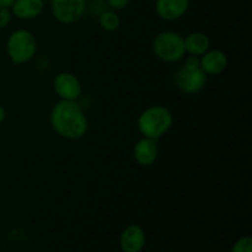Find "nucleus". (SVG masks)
Returning a JSON list of instances; mask_svg holds the SVG:
<instances>
[{"label":"nucleus","instance_id":"nucleus-1","mask_svg":"<svg viewBox=\"0 0 252 252\" xmlns=\"http://www.w3.org/2000/svg\"><path fill=\"white\" fill-rule=\"evenodd\" d=\"M49 122L57 134L69 140L80 139L89 129L85 111L76 101L57 102L51 110Z\"/></svg>","mask_w":252,"mask_h":252},{"label":"nucleus","instance_id":"nucleus-2","mask_svg":"<svg viewBox=\"0 0 252 252\" xmlns=\"http://www.w3.org/2000/svg\"><path fill=\"white\" fill-rule=\"evenodd\" d=\"M174 117L169 108L164 106H150L138 117V129L143 137L158 140L171 128Z\"/></svg>","mask_w":252,"mask_h":252},{"label":"nucleus","instance_id":"nucleus-3","mask_svg":"<svg viewBox=\"0 0 252 252\" xmlns=\"http://www.w3.org/2000/svg\"><path fill=\"white\" fill-rule=\"evenodd\" d=\"M208 75L199 66V57L189 56L174 76L175 85L187 95H193L203 90Z\"/></svg>","mask_w":252,"mask_h":252},{"label":"nucleus","instance_id":"nucleus-4","mask_svg":"<svg viewBox=\"0 0 252 252\" xmlns=\"http://www.w3.org/2000/svg\"><path fill=\"white\" fill-rule=\"evenodd\" d=\"M6 53L16 65L29 63L37 53V41L31 31L20 29L10 33L6 39Z\"/></svg>","mask_w":252,"mask_h":252},{"label":"nucleus","instance_id":"nucleus-5","mask_svg":"<svg viewBox=\"0 0 252 252\" xmlns=\"http://www.w3.org/2000/svg\"><path fill=\"white\" fill-rule=\"evenodd\" d=\"M154 54L165 63H177L186 56L184 37L175 31H162L153 39Z\"/></svg>","mask_w":252,"mask_h":252},{"label":"nucleus","instance_id":"nucleus-6","mask_svg":"<svg viewBox=\"0 0 252 252\" xmlns=\"http://www.w3.org/2000/svg\"><path fill=\"white\" fill-rule=\"evenodd\" d=\"M88 0H51L52 15L63 25L79 21L86 12Z\"/></svg>","mask_w":252,"mask_h":252},{"label":"nucleus","instance_id":"nucleus-7","mask_svg":"<svg viewBox=\"0 0 252 252\" xmlns=\"http://www.w3.org/2000/svg\"><path fill=\"white\" fill-rule=\"evenodd\" d=\"M53 90L61 100L78 101L83 93V85L78 76L73 73L62 71L54 78Z\"/></svg>","mask_w":252,"mask_h":252},{"label":"nucleus","instance_id":"nucleus-8","mask_svg":"<svg viewBox=\"0 0 252 252\" xmlns=\"http://www.w3.org/2000/svg\"><path fill=\"white\" fill-rule=\"evenodd\" d=\"M189 9V0H155V12L165 21H177Z\"/></svg>","mask_w":252,"mask_h":252},{"label":"nucleus","instance_id":"nucleus-9","mask_svg":"<svg viewBox=\"0 0 252 252\" xmlns=\"http://www.w3.org/2000/svg\"><path fill=\"white\" fill-rule=\"evenodd\" d=\"M159 157V147L155 139L142 137L133 148V158L140 166H152Z\"/></svg>","mask_w":252,"mask_h":252},{"label":"nucleus","instance_id":"nucleus-10","mask_svg":"<svg viewBox=\"0 0 252 252\" xmlns=\"http://www.w3.org/2000/svg\"><path fill=\"white\" fill-rule=\"evenodd\" d=\"M228 56L220 49H211L199 57V66L207 75H219L228 68Z\"/></svg>","mask_w":252,"mask_h":252},{"label":"nucleus","instance_id":"nucleus-11","mask_svg":"<svg viewBox=\"0 0 252 252\" xmlns=\"http://www.w3.org/2000/svg\"><path fill=\"white\" fill-rule=\"evenodd\" d=\"M120 246L123 252H140L145 246L144 229L137 224L125 228L120 236Z\"/></svg>","mask_w":252,"mask_h":252},{"label":"nucleus","instance_id":"nucleus-12","mask_svg":"<svg viewBox=\"0 0 252 252\" xmlns=\"http://www.w3.org/2000/svg\"><path fill=\"white\" fill-rule=\"evenodd\" d=\"M10 10L19 20H33L43 12L44 0H15Z\"/></svg>","mask_w":252,"mask_h":252},{"label":"nucleus","instance_id":"nucleus-13","mask_svg":"<svg viewBox=\"0 0 252 252\" xmlns=\"http://www.w3.org/2000/svg\"><path fill=\"white\" fill-rule=\"evenodd\" d=\"M185 49L189 56L201 57L211 48V39L203 32H192L184 37Z\"/></svg>","mask_w":252,"mask_h":252},{"label":"nucleus","instance_id":"nucleus-14","mask_svg":"<svg viewBox=\"0 0 252 252\" xmlns=\"http://www.w3.org/2000/svg\"><path fill=\"white\" fill-rule=\"evenodd\" d=\"M98 24L100 27L106 32H113L120 29L121 17L117 11L111 9H106L102 14L98 16Z\"/></svg>","mask_w":252,"mask_h":252},{"label":"nucleus","instance_id":"nucleus-15","mask_svg":"<svg viewBox=\"0 0 252 252\" xmlns=\"http://www.w3.org/2000/svg\"><path fill=\"white\" fill-rule=\"evenodd\" d=\"M107 9V4L105 0H90L86 1V12L93 16H100L105 10Z\"/></svg>","mask_w":252,"mask_h":252},{"label":"nucleus","instance_id":"nucleus-16","mask_svg":"<svg viewBox=\"0 0 252 252\" xmlns=\"http://www.w3.org/2000/svg\"><path fill=\"white\" fill-rule=\"evenodd\" d=\"M231 252H252V238L251 236H243L231 248Z\"/></svg>","mask_w":252,"mask_h":252},{"label":"nucleus","instance_id":"nucleus-17","mask_svg":"<svg viewBox=\"0 0 252 252\" xmlns=\"http://www.w3.org/2000/svg\"><path fill=\"white\" fill-rule=\"evenodd\" d=\"M12 20L11 10L7 7H0V30L6 29Z\"/></svg>","mask_w":252,"mask_h":252},{"label":"nucleus","instance_id":"nucleus-18","mask_svg":"<svg viewBox=\"0 0 252 252\" xmlns=\"http://www.w3.org/2000/svg\"><path fill=\"white\" fill-rule=\"evenodd\" d=\"M105 1L107 4V7H110L111 10H115V11H118V10L126 9L132 0H105Z\"/></svg>","mask_w":252,"mask_h":252},{"label":"nucleus","instance_id":"nucleus-19","mask_svg":"<svg viewBox=\"0 0 252 252\" xmlns=\"http://www.w3.org/2000/svg\"><path fill=\"white\" fill-rule=\"evenodd\" d=\"M15 0H0V7H7V9H10L11 7V5L14 4Z\"/></svg>","mask_w":252,"mask_h":252},{"label":"nucleus","instance_id":"nucleus-20","mask_svg":"<svg viewBox=\"0 0 252 252\" xmlns=\"http://www.w3.org/2000/svg\"><path fill=\"white\" fill-rule=\"evenodd\" d=\"M6 118V111H5L4 106L0 105V123H2Z\"/></svg>","mask_w":252,"mask_h":252}]
</instances>
